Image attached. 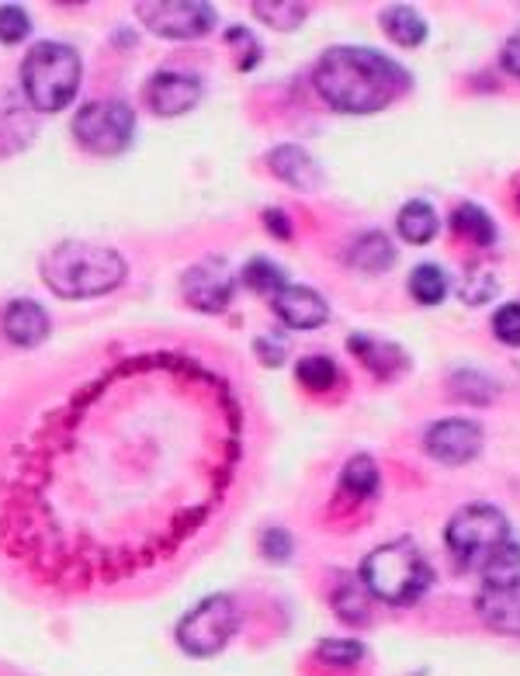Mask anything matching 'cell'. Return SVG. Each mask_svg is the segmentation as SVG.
<instances>
[{"label":"cell","instance_id":"1","mask_svg":"<svg viewBox=\"0 0 520 676\" xmlns=\"http://www.w3.org/2000/svg\"><path fill=\"white\" fill-rule=\"evenodd\" d=\"M319 97L343 115H375L410 91V73L364 45H333L316 63Z\"/></svg>","mask_w":520,"mask_h":676},{"label":"cell","instance_id":"2","mask_svg":"<svg viewBox=\"0 0 520 676\" xmlns=\"http://www.w3.org/2000/svg\"><path fill=\"white\" fill-rule=\"evenodd\" d=\"M448 552L458 566L479 569L486 575H510L520 572V545L510 538L507 517L489 504H468L452 520L448 531Z\"/></svg>","mask_w":520,"mask_h":676},{"label":"cell","instance_id":"3","mask_svg":"<svg viewBox=\"0 0 520 676\" xmlns=\"http://www.w3.org/2000/svg\"><path fill=\"white\" fill-rule=\"evenodd\" d=\"M126 261L112 246L66 240L42 257V282L60 298H97L126 282Z\"/></svg>","mask_w":520,"mask_h":676},{"label":"cell","instance_id":"4","mask_svg":"<svg viewBox=\"0 0 520 676\" xmlns=\"http://www.w3.org/2000/svg\"><path fill=\"white\" fill-rule=\"evenodd\" d=\"M361 583L371 596L400 608V604H413V600L427 593V587L434 583V569L413 541L400 538L364 556Z\"/></svg>","mask_w":520,"mask_h":676},{"label":"cell","instance_id":"5","mask_svg":"<svg viewBox=\"0 0 520 676\" xmlns=\"http://www.w3.org/2000/svg\"><path fill=\"white\" fill-rule=\"evenodd\" d=\"M21 87L35 112H63L81 87V56L66 42H35L21 63Z\"/></svg>","mask_w":520,"mask_h":676},{"label":"cell","instance_id":"6","mask_svg":"<svg viewBox=\"0 0 520 676\" xmlns=\"http://www.w3.org/2000/svg\"><path fill=\"white\" fill-rule=\"evenodd\" d=\"M236 604L226 593L205 596L194 611H188L178 624V645L194 659H209L226 648L236 632Z\"/></svg>","mask_w":520,"mask_h":676},{"label":"cell","instance_id":"7","mask_svg":"<svg viewBox=\"0 0 520 676\" xmlns=\"http://www.w3.org/2000/svg\"><path fill=\"white\" fill-rule=\"evenodd\" d=\"M73 136L97 157H118L136 136V115L126 102H91L73 118Z\"/></svg>","mask_w":520,"mask_h":676},{"label":"cell","instance_id":"8","mask_svg":"<svg viewBox=\"0 0 520 676\" xmlns=\"http://www.w3.org/2000/svg\"><path fill=\"white\" fill-rule=\"evenodd\" d=\"M139 21L160 39H198L212 32L215 8L205 0H142Z\"/></svg>","mask_w":520,"mask_h":676},{"label":"cell","instance_id":"9","mask_svg":"<svg viewBox=\"0 0 520 676\" xmlns=\"http://www.w3.org/2000/svg\"><path fill=\"white\" fill-rule=\"evenodd\" d=\"M236 288V278L226 261L209 257V261H198L194 267L184 271L181 278V292H184V303L198 313H222L230 306Z\"/></svg>","mask_w":520,"mask_h":676},{"label":"cell","instance_id":"10","mask_svg":"<svg viewBox=\"0 0 520 676\" xmlns=\"http://www.w3.org/2000/svg\"><path fill=\"white\" fill-rule=\"evenodd\" d=\"M476 611L492 632L520 638V572L489 575L476 596Z\"/></svg>","mask_w":520,"mask_h":676},{"label":"cell","instance_id":"11","mask_svg":"<svg viewBox=\"0 0 520 676\" xmlns=\"http://www.w3.org/2000/svg\"><path fill=\"white\" fill-rule=\"evenodd\" d=\"M424 444H427V455L437 458L441 465H465L482 451V427L473 420L448 416L431 423Z\"/></svg>","mask_w":520,"mask_h":676},{"label":"cell","instance_id":"12","mask_svg":"<svg viewBox=\"0 0 520 676\" xmlns=\"http://www.w3.org/2000/svg\"><path fill=\"white\" fill-rule=\"evenodd\" d=\"M198 97H202V81L194 73L163 70L146 84V105H150L153 115H163V118H178L191 112L198 105Z\"/></svg>","mask_w":520,"mask_h":676},{"label":"cell","instance_id":"13","mask_svg":"<svg viewBox=\"0 0 520 676\" xmlns=\"http://www.w3.org/2000/svg\"><path fill=\"white\" fill-rule=\"evenodd\" d=\"M275 313L291 330H316L330 319L327 298L309 285H285L275 295Z\"/></svg>","mask_w":520,"mask_h":676},{"label":"cell","instance_id":"14","mask_svg":"<svg viewBox=\"0 0 520 676\" xmlns=\"http://www.w3.org/2000/svg\"><path fill=\"white\" fill-rule=\"evenodd\" d=\"M267 167L295 191H316L319 184H323V167H319L303 146H291V142L275 146L267 154Z\"/></svg>","mask_w":520,"mask_h":676},{"label":"cell","instance_id":"15","mask_svg":"<svg viewBox=\"0 0 520 676\" xmlns=\"http://www.w3.org/2000/svg\"><path fill=\"white\" fill-rule=\"evenodd\" d=\"M0 327L14 347H39L49 337V313L32 298H14L0 316Z\"/></svg>","mask_w":520,"mask_h":676},{"label":"cell","instance_id":"16","mask_svg":"<svg viewBox=\"0 0 520 676\" xmlns=\"http://www.w3.org/2000/svg\"><path fill=\"white\" fill-rule=\"evenodd\" d=\"M347 347H351V355L361 358V365H364L368 371L382 374V379H385V374H392V371H400V368L410 365L400 347L389 344V340L371 337V334H351V337H347Z\"/></svg>","mask_w":520,"mask_h":676},{"label":"cell","instance_id":"17","mask_svg":"<svg viewBox=\"0 0 520 676\" xmlns=\"http://www.w3.org/2000/svg\"><path fill=\"white\" fill-rule=\"evenodd\" d=\"M379 24L382 32L395 42V45H406V49H416L420 42L427 39V21L420 18V11L406 8V4H392L379 14Z\"/></svg>","mask_w":520,"mask_h":676},{"label":"cell","instance_id":"18","mask_svg":"<svg viewBox=\"0 0 520 676\" xmlns=\"http://www.w3.org/2000/svg\"><path fill=\"white\" fill-rule=\"evenodd\" d=\"M347 261H351V267L358 271H389L395 264V246L385 233H364L351 243V250H347Z\"/></svg>","mask_w":520,"mask_h":676},{"label":"cell","instance_id":"19","mask_svg":"<svg viewBox=\"0 0 520 676\" xmlns=\"http://www.w3.org/2000/svg\"><path fill=\"white\" fill-rule=\"evenodd\" d=\"M395 225H400V236L406 243H416V246L431 243L437 236V230H441L437 212L427 202H406L400 219H395Z\"/></svg>","mask_w":520,"mask_h":676},{"label":"cell","instance_id":"20","mask_svg":"<svg viewBox=\"0 0 520 676\" xmlns=\"http://www.w3.org/2000/svg\"><path fill=\"white\" fill-rule=\"evenodd\" d=\"M452 225H455L458 236H468V240L479 243V246H492V243H497V222H492V215H489L486 209H479V205H473V202L455 209Z\"/></svg>","mask_w":520,"mask_h":676},{"label":"cell","instance_id":"21","mask_svg":"<svg viewBox=\"0 0 520 676\" xmlns=\"http://www.w3.org/2000/svg\"><path fill=\"white\" fill-rule=\"evenodd\" d=\"M340 486H343V493H347V496H354V499H368L371 493L379 489V465L371 462L368 455H354L351 462L343 465Z\"/></svg>","mask_w":520,"mask_h":676},{"label":"cell","instance_id":"22","mask_svg":"<svg viewBox=\"0 0 520 676\" xmlns=\"http://www.w3.org/2000/svg\"><path fill=\"white\" fill-rule=\"evenodd\" d=\"M410 292H413L416 303L437 306V303H444V295H448V274H444L437 264H420L410 274Z\"/></svg>","mask_w":520,"mask_h":676},{"label":"cell","instance_id":"23","mask_svg":"<svg viewBox=\"0 0 520 676\" xmlns=\"http://www.w3.org/2000/svg\"><path fill=\"white\" fill-rule=\"evenodd\" d=\"M254 14L278 32H295L306 21V4H291V0H254Z\"/></svg>","mask_w":520,"mask_h":676},{"label":"cell","instance_id":"24","mask_svg":"<svg viewBox=\"0 0 520 676\" xmlns=\"http://www.w3.org/2000/svg\"><path fill=\"white\" fill-rule=\"evenodd\" d=\"M240 282H243L246 288H251V292H261V295H270V298H275V295L285 288V274H282L278 264H270V261H264V257H254L251 264L243 267Z\"/></svg>","mask_w":520,"mask_h":676},{"label":"cell","instance_id":"25","mask_svg":"<svg viewBox=\"0 0 520 676\" xmlns=\"http://www.w3.org/2000/svg\"><path fill=\"white\" fill-rule=\"evenodd\" d=\"M295 374H299V382L312 392H330L340 379V371L330 358L323 355H312V358H303L299 368H295Z\"/></svg>","mask_w":520,"mask_h":676},{"label":"cell","instance_id":"26","mask_svg":"<svg viewBox=\"0 0 520 676\" xmlns=\"http://www.w3.org/2000/svg\"><path fill=\"white\" fill-rule=\"evenodd\" d=\"M333 611L347 621V624H364L368 621V596L358 583H340L333 593Z\"/></svg>","mask_w":520,"mask_h":676},{"label":"cell","instance_id":"27","mask_svg":"<svg viewBox=\"0 0 520 676\" xmlns=\"http://www.w3.org/2000/svg\"><path fill=\"white\" fill-rule=\"evenodd\" d=\"M316 656L330 666H358L364 659V645L354 638H327L316 645Z\"/></svg>","mask_w":520,"mask_h":676},{"label":"cell","instance_id":"28","mask_svg":"<svg viewBox=\"0 0 520 676\" xmlns=\"http://www.w3.org/2000/svg\"><path fill=\"white\" fill-rule=\"evenodd\" d=\"M452 385H455L458 395H465L468 403H476V406H486L489 399L497 395V385H492L486 374H479V371H458Z\"/></svg>","mask_w":520,"mask_h":676},{"label":"cell","instance_id":"29","mask_svg":"<svg viewBox=\"0 0 520 676\" xmlns=\"http://www.w3.org/2000/svg\"><path fill=\"white\" fill-rule=\"evenodd\" d=\"M492 334L507 347H520V303H507L492 316Z\"/></svg>","mask_w":520,"mask_h":676},{"label":"cell","instance_id":"30","mask_svg":"<svg viewBox=\"0 0 520 676\" xmlns=\"http://www.w3.org/2000/svg\"><path fill=\"white\" fill-rule=\"evenodd\" d=\"M226 42H230V49L236 53V66H240V70H254V66L261 63V45H257V39L246 32V29H230V32H226Z\"/></svg>","mask_w":520,"mask_h":676},{"label":"cell","instance_id":"31","mask_svg":"<svg viewBox=\"0 0 520 676\" xmlns=\"http://www.w3.org/2000/svg\"><path fill=\"white\" fill-rule=\"evenodd\" d=\"M29 35V14L18 4H0V42H21Z\"/></svg>","mask_w":520,"mask_h":676},{"label":"cell","instance_id":"32","mask_svg":"<svg viewBox=\"0 0 520 676\" xmlns=\"http://www.w3.org/2000/svg\"><path fill=\"white\" fill-rule=\"evenodd\" d=\"M261 552H264L270 562H285V559H291V552H295L291 535L282 531V528H267L264 538H261Z\"/></svg>","mask_w":520,"mask_h":676},{"label":"cell","instance_id":"33","mask_svg":"<svg viewBox=\"0 0 520 676\" xmlns=\"http://www.w3.org/2000/svg\"><path fill=\"white\" fill-rule=\"evenodd\" d=\"M254 355L261 358V365L278 368V365L285 361V355H288V344H285V337H278V334H264V337L254 340Z\"/></svg>","mask_w":520,"mask_h":676},{"label":"cell","instance_id":"34","mask_svg":"<svg viewBox=\"0 0 520 676\" xmlns=\"http://www.w3.org/2000/svg\"><path fill=\"white\" fill-rule=\"evenodd\" d=\"M492 292H497V278H492V274H486V271H476L473 278L461 282V298H465V303H473V306L486 303Z\"/></svg>","mask_w":520,"mask_h":676},{"label":"cell","instance_id":"35","mask_svg":"<svg viewBox=\"0 0 520 676\" xmlns=\"http://www.w3.org/2000/svg\"><path fill=\"white\" fill-rule=\"evenodd\" d=\"M264 225H267V230L275 233L278 240H288V236H291V222L285 219L282 209H267V212H264Z\"/></svg>","mask_w":520,"mask_h":676},{"label":"cell","instance_id":"36","mask_svg":"<svg viewBox=\"0 0 520 676\" xmlns=\"http://www.w3.org/2000/svg\"><path fill=\"white\" fill-rule=\"evenodd\" d=\"M503 70H510L513 77H520V35H513L503 45Z\"/></svg>","mask_w":520,"mask_h":676}]
</instances>
